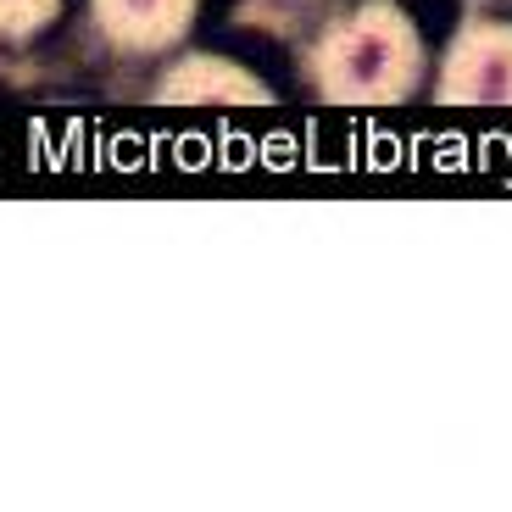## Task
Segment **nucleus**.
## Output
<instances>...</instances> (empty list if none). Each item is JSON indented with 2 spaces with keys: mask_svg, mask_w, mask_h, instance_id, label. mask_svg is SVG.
Wrapping results in <instances>:
<instances>
[{
  "mask_svg": "<svg viewBox=\"0 0 512 512\" xmlns=\"http://www.w3.org/2000/svg\"><path fill=\"white\" fill-rule=\"evenodd\" d=\"M435 95L446 106H512V23L462 28Z\"/></svg>",
  "mask_w": 512,
  "mask_h": 512,
  "instance_id": "nucleus-2",
  "label": "nucleus"
},
{
  "mask_svg": "<svg viewBox=\"0 0 512 512\" xmlns=\"http://www.w3.org/2000/svg\"><path fill=\"white\" fill-rule=\"evenodd\" d=\"M201 0H95V23L117 51H167Z\"/></svg>",
  "mask_w": 512,
  "mask_h": 512,
  "instance_id": "nucleus-3",
  "label": "nucleus"
},
{
  "mask_svg": "<svg viewBox=\"0 0 512 512\" xmlns=\"http://www.w3.org/2000/svg\"><path fill=\"white\" fill-rule=\"evenodd\" d=\"M62 12V0H0V39H28Z\"/></svg>",
  "mask_w": 512,
  "mask_h": 512,
  "instance_id": "nucleus-5",
  "label": "nucleus"
},
{
  "mask_svg": "<svg viewBox=\"0 0 512 512\" xmlns=\"http://www.w3.org/2000/svg\"><path fill=\"white\" fill-rule=\"evenodd\" d=\"M418 34H412L407 12L396 6H357L351 17L323 34L318 56V90L323 101L334 106H390L412 90V78H418Z\"/></svg>",
  "mask_w": 512,
  "mask_h": 512,
  "instance_id": "nucleus-1",
  "label": "nucleus"
},
{
  "mask_svg": "<svg viewBox=\"0 0 512 512\" xmlns=\"http://www.w3.org/2000/svg\"><path fill=\"white\" fill-rule=\"evenodd\" d=\"M156 101H167V106H262L268 101V84H256L245 67L218 62V56H190V62H179L162 78Z\"/></svg>",
  "mask_w": 512,
  "mask_h": 512,
  "instance_id": "nucleus-4",
  "label": "nucleus"
}]
</instances>
